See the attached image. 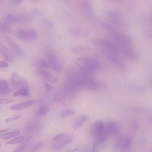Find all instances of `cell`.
<instances>
[{"mask_svg": "<svg viewBox=\"0 0 152 152\" xmlns=\"http://www.w3.org/2000/svg\"><path fill=\"white\" fill-rule=\"evenodd\" d=\"M9 91V84L8 82L4 79L0 80V92L1 94H7Z\"/></svg>", "mask_w": 152, "mask_h": 152, "instance_id": "cell-19", "label": "cell"}, {"mask_svg": "<svg viewBox=\"0 0 152 152\" xmlns=\"http://www.w3.org/2000/svg\"><path fill=\"white\" fill-rule=\"evenodd\" d=\"M9 66V65L6 62L1 61H0V68H3L7 67Z\"/></svg>", "mask_w": 152, "mask_h": 152, "instance_id": "cell-33", "label": "cell"}, {"mask_svg": "<svg viewBox=\"0 0 152 152\" xmlns=\"http://www.w3.org/2000/svg\"><path fill=\"white\" fill-rule=\"evenodd\" d=\"M24 139V137L20 136L7 142L6 145L18 143L23 140Z\"/></svg>", "mask_w": 152, "mask_h": 152, "instance_id": "cell-28", "label": "cell"}, {"mask_svg": "<svg viewBox=\"0 0 152 152\" xmlns=\"http://www.w3.org/2000/svg\"><path fill=\"white\" fill-rule=\"evenodd\" d=\"M14 101H15L14 100H12L2 99H0V103L1 104H8Z\"/></svg>", "mask_w": 152, "mask_h": 152, "instance_id": "cell-32", "label": "cell"}, {"mask_svg": "<svg viewBox=\"0 0 152 152\" xmlns=\"http://www.w3.org/2000/svg\"><path fill=\"white\" fill-rule=\"evenodd\" d=\"M0 53L3 57L9 62H13L14 60L12 54L8 49L3 44H0Z\"/></svg>", "mask_w": 152, "mask_h": 152, "instance_id": "cell-13", "label": "cell"}, {"mask_svg": "<svg viewBox=\"0 0 152 152\" xmlns=\"http://www.w3.org/2000/svg\"><path fill=\"white\" fill-rule=\"evenodd\" d=\"M23 0H13L11 1V3L14 5L19 4Z\"/></svg>", "mask_w": 152, "mask_h": 152, "instance_id": "cell-36", "label": "cell"}, {"mask_svg": "<svg viewBox=\"0 0 152 152\" xmlns=\"http://www.w3.org/2000/svg\"><path fill=\"white\" fill-rule=\"evenodd\" d=\"M10 83L13 87L18 90L23 88H29L27 80L15 72H14L12 75Z\"/></svg>", "mask_w": 152, "mask_h": 152, "instance_id": "cell-7", "label": "cell"}, {"mask_svg": "<svg viewBox=\"0 0 152 152\" xmlns=\"http://www.w3.org/2000/svg\"><path fill=\"white\" fill-rule=\"evenodd\" d=\"M104 83L93 79L89 83L87 88L91 90H95L100 89L104 86Z\"/></svg>", "mask_w": 152, "mask_h": 152, "instance_id": "cell-18", "label": "cell"}, {"mask_svg": "<svg viewBox=\"0 0 152 152\" xmlns=\"http://www.w3.org/2000/svg\"><path fill=\"white\" fill-rule=\"evenodd\" d=\"M20 116L21 115H18L12 117L8 118L6 119L5 121L7 123L10 122L18 119Z\"/></svg>", "mask_w": 152, "mask_h": 152, "instance_id": "cell-29", "label": "cell"}, {"mask_svg": "<svg viewBox=\"0 0 152 152\" xmlns=\"http://www.w3.org/2000/svg\"><path fill=\"white\" fill-rule=\"evenodd\" d=\"M20 134L18 130L3 134L0 135V138L2 139H7L17 136Z\"/></svg>", "mask_w": 152, "mask_h": 152, "instance_id": "cell-22", "label": "cell"}, {"mask_svg": "<svg viewBox=\"0 0 152 152\" xmlns=\"http://www.w3.org/2000/svg\"><path fill=\"white\" fill-rule=\"evenodd\" d=\"M130 144V140L128 137L121 135L117 140L115 147L117 148L126 149L129 147Z\"/></svg>", "mask_w": 152, "mask_h": 152, "instance_id": "cell-12", "label": "cell"}, {"mask_svg": "<svg viewBox=\"0 0 152 152\" xmlns=\"http://www.w3.org/2000/svg\"><path fill=\"white\" fill-rule=\"evenodd\" d=\"M33 18L25 14H7L4 18V21L7 23H22L31 21Z\"/></svg>", "mask_w": 152, "mask_h": 152, "instance_id": "cell-5", "label": "cell"}, {"mask_svg": "<svg viewBox=\"0 0 152 152\" xmlns=\"http://www.w3.org/2000/svg\"><path fill=\"white\" fill-rule=\"evenodd\" d=\"M95 43L101 53L111 62L117 65H121V53L113 42L106 39H100Z\"/></svg>", "mask_w": 152, "mask_h": 152, "instance_id": "cell-2", "label": "cell"}, {"mask_svg": "<svg viewBox=\"0 0 152 152\" xmlns=\"http://www.w3.org/2000/svg\"><path fill=\"white\" fill-rule=\"evenodd\" d=\"M37 102V101L36 100H28L25 102L14 104L10 107V108L13 110H21L34 104Z\"/></svg>", "mask_w": 152, "mask_h": 152, "instance_id": "cell-14", "label": "cell"}, {"mask_svg": "<svg viewBox=\"0 0 152 152\" xmlns=\"http://www.w3.org/2000/svg\"><path fill=\"white\" fill-rule=\"evenodd\" d=\"M9 129L7 128L6 129H4L1 130H0V133H3L4 132L6 131H8Z\"/></svg>", "mask_w": 152, "mask_h": 152, "instance_id": "cell-39", "label": "cell"}, {"mask_svg": "<svg viewBox=\"0 0 152 152\" xmlns=\"http://www.w3.org/2000/svg\"><path fill=\"white\" fill-rule=\"evenodd\" d=\"M99 146L97 144L94 143L92 152H99Z\"/></svg>", "mask_w": 152, "mask_h": 152, "instance_id": "cell-35", "label": "cell"}, {"mask_svg": "<svg viewBox=\"0 0 152 152\" xmlns=\"http://www.w3.org/2000/svg\"><path fill=\"white\" fill-rule=\"evenodd\" d=\"M45 22L46 24L49 26H52L53 25V23L49 20H46Z\"/></svg>", "mask_w": 152, "mask_h": 152, "instance_id": "cell-37", "label": "cell"}, {"mask_svg": "<svg viewBox=\"0 0 152 152\" xmlns=\"http://www.w3.org/2000/svg\"><path fill=\"white\" fill-rule=\"evenodd\" d=\"M78 150L79 148H77L68 150L65 152H75Z\"/></svg>", "mask_w": 152, "mask_h": 152, "instance_id": "cell-38", "label": "cell"}, {"mask_svg": "<svg viewBox=\"0 0 152 152\" xmlns=\"http://www.w3.org/2000/svg\"><path fill=\"white\" fill-rule=\"evenodd\" d=\"M104 124L100 121H97L94 122L90 128L89 133L92 137H95L101 132L104 128Z\"/></svg>", "mask_w": 152, "mask_h": 152, "instance_id": "cell-11", "label": "cell"}, {"mask_svg": "<svg viewBox=\"0 0 152 152\" xmlns=\"http://www.w3.org/2000/svg\"><path fill=\"white\" fill-rule=\"evenodd\" d=\"M0 29L3 32L10 33L11 29L7 23L5 22H2L0 23Z\"/></svg>", "mask_w": 152, "mask_h": 152, "instance_id": "cell-27", "label": "cell"}, {"mask_svg": "<svg viewBox=\"0 0 152 152\" xmlns=\"http://www.w3.org/2000/svg\"><path fill=\"white\" fill-rule=\"evenodd\" d=\"M6 38L8 45L13 54L18 57H22L24 55L23 53L20 48L8 37Z\"/></svg>", "mask_w": 152, "mask_h": 152, "instance_id": "cell-10", "label": "cell"}, {"mask_svg": "<svg viewBox=\"0 0 152 152\" xmlns=\"http://www.w3.org/2000/svg\"><path fill=\"white\" fill-rule=\"evenodd\" d=\"M45 88L48 91L50 92L52 91L53 88V87L52 86L46 82L45 83Z\"/></svg>", "mask_w": 152, "mask_h": 152, "instance_id": "cell-31", "label": "cell"}, {"mask_svg": "<svg viewBox=\"0 0 152 152\" xmlns=\"http://www.w3.org/2000/svg\"><path fill=\"white\" fill-rule=\"evenodd\" d=\"M108 134L103 129V130L95 137L94 144L99 145L105 142L109 137Z\"/></svg>", "mask_w": 152, "mask_h": 152, "instance_id": "cell-15", "label": "cell"}, {"mask_svg": "<svg viewBox=\"0 0 152 152\" xmlns=\"http://www.w3.org/2000/svg\"><path fill=\"white\" fill-rule=\"evenodd\" d=\"M75 63L79 69L89 74L97 70L100 66L97 60L91 57L79 58L76 60Z\"/></svg>", "mask_w": 152, "mask_h": 152, "instance_id": "cell-3", "label": "cell"}, {"mask_svg": "<svg viewBox=\"0 0 152 152\" xmlns=\"http://www.w3.org/2000/svg\"><path fill=\"white\" fill-rule=\"evenodd\" d=\"M103 26L110 34L113 43L121 54L129 58L133 56L131 42L127 35L109 24L104 23Z\"/></svg>", "mask_w": 152, "mask_h": 152, "instance_id": "cell-1", "label": "cell"}, {"mask_svg": "<svg viewBox=\"0 0 152 152\" xmlns=\"http://www.w3.org/2000/svg\"><path fill=\"white\" fill-rule=\"evenodd\" d=\"M75 114V112L72 110L66 109L62 110L61 111L60 115L61 117L65 118L73 115Z\"/></svg>", "mask_w": 152, "mask_h": 152, "instance_id": "cell-26", "label": "cell"}, {"mask_svg": "<svg viewBox=\"0 0 152 152\" xmlns=\"http://www.w3.org/2000/svg\"><path fill=\"white\" fill-rule=\"evenodd\" d=\"M88 116L86 114L81 115L73 123V126L75 129H77L80 128L83 125L84 122L88 119Z\"/></svg>", "mask_w": 152, "mask_h": 152, "instance_id": "cell-17", "label": "cell"}, {"mask_svg": "<svg viewBox=\"0 0 152 152\" xmlns=\"http://www.w3.org/2000/svg\"><path fill=\"white\" fill-rule=\"evenodd\" d=\"M36 65L40 68H48L50 66L49 62L44 59L38 60L36 63Z\"/></svg>", "mask_w": 152, "mask_h": 152, "instance_id": "cell-24", "label": "cell"}, {"mask_svg": "<svg viewBox=\"0 0 152 152\" xmlns=\"http://www.w3.org/2000/svg\"><path fill=\"white\" fill-rule=\"evenodd\" d=\"M39 128L35 123H31L28 125L25 128L24 131L26 132H31L37 130Z\"/></svg>", "mask_w": 152, "mask_h": 152, "instance_id": "cell-25", "label": "cell"}, {"mask_svg": "<svg viewBox=\"0 0 152 152\" xmlns=\"http://www.w3.org/2000/svg\"><path fill=\"white\" fill-rule=\"evenodd\" d=\"M15 96L28 97L29 96V89L23 88L18 90L14 94Z\"/></svg>", "mask_w": 152, "mask_h": 152, "instance_id": "cell-21", "label": "cell"}, {"mask_svg": "<svg viewBox=\"0 0 152 152\" xmlns=\"http://www.w3.org/2000/svg\"><path fill=\"white\" fill-rule=\"evenodd\" d=\"M32 12L34 15L36 16H40L42 15V12L37 9L33 10Z\"/></svg>", "mask_w": 152, "mask_h": 152, "instance_id": "cell-34", "label": "cell"}, {"mask_svg": "<svg viewBox=\"0 0 152 152\" xmlns=\"http://www.w3.org/2000/svg\"><path fill=\"white\" fill-rule=\"evenodd\" d=\"M15 34L16 37L19 39L25 41L33 40L38 36L37 32L33 28L18 29L15 31Z\"/></svg>", "mask_w": 152, "mask_h": 152, "instance_id": "cell-6", "label": "cell"}, {"mask_svg": "<svg viewBox=\"0 0 152 152\" xmlns=\"http://www.w3.org/2000/svg\"><path fill=\"white\" fill-rule=\"evenodd\" d=\"M73 136L69 134H60L53 138V148L55 149L62 148L70 143L73 139Z\"/></svg>", "mask_w": 152, "mask_h": 152, "instance_id": "cell-4", "label": "cell"}, {"mask_svg": "<svg viewBox=\"0 0 152 152\" xmlns=\"http://www.w3.org/2000/svg\"><path fill=\"white\" fill-rule=\"evenodd\" d=\"M39 75L43 79L48 80L51 83L56 82L57 79L53 76L50 74L48 72L45 70H41L38 73Z\"/></svg>", "mask_w": 152, "mask_h": 152, "instance_id": "cell-16", "label": "cell"}, {"mask_svg": "<svg viewBox=\"0 0 152 152\" xmlns=\"http://www.w3.org/2000/svg\"><path fill=\"white\" fill-rule=\"evenodd\" d=\"M26 145H20L15 150L12 152H22L26 147Z\"/></svg>", "mask_w": 152, "mask_h": 152, "instance_id": "cell-30", "label": "cell"}, {"mask_svg": "<svg viewBox=\"0 0 152 152\" xmlns=\"http://www.w3.org/2000/svg\"><path fill=\"white\" fill-rule=\"evenodd\" d=\"M49 63L53 70L56 72H60L61 69V64L58 58L54 53L52 51L48 54Z\"/></svg>", "mask_w": 152, "mask_h": 152, "instance_id": "cell-9", "label": "cell"}, {"mask_svg": "<svg viewBox=\"0 0 152 152\" xmlns=\"http://www.w3.org/2000/svg\"><path fill=\"white\" fill-rule=\"evenodd\" d=\"M42 142H38L34 144L28 149L26 152H36L40 149L43 146Z\"/></svg>", "mask_w": 152, "mask_h": 152, "instance_id": "cell-23", "label": "cell"}, {"mask_svg": "<svg viewBox=\"0 0 152 152\" xmlns=\"http://www.w3.org/2000/svg\"><path fill=\"white\" fill-rule=\"evenodd\" d=\"M49 110V108L48 106H42L37 111L35 116L39 117L45 116L48 113Z\"/></svg>", "mask_w": 152, "mask_h": 152, "instance_id": "cell-20", "label": "cell"}, {"mask_svg": "<svg viewBox=\"0 0 152 152\" xmlns=\"http://www.w3.org/2000/svg\"><path fill=\"white\" fill-rule=\"evenodd\" d=\"M104 130L109 136L115 135L119 131V127L118 124L114 121L110 120L104 124Z\"/></svg>", "mask_w": 152, "mask_h": 152, "instance_id": "cell-8", "label": "cell"}]
</instances>
